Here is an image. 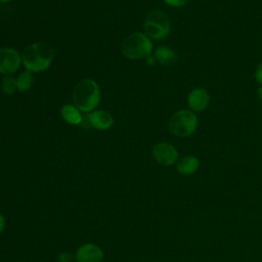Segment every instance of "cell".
Wrapping results in <instances>:
<instances>
[{"label": "cell", "instance_id": "8fae6325", "mask_svg": "<svg viewBox=\"0 0 262 262\" xmlns=\"http://www.w3.org/2000/svg\"><path fill=\"white\" fill-rule=\"evenodd\" d=\"M199 165H200V162L195 157L186 156V157L181 158L178 161V163L176 165V168H177V171L180 174L190 175V174H193L198 170Z\"/></svg>", "mask_w": 262, "mask_h": 262}, {"label": "cell", "instance_id": "9c48e42d", "mask_svg": "<svg viewBox=\"0 0 262 262\" xmlns=\"http://www.w3.org/2000/svg\"><path fill=\"white\" fill-rule=\"evenodd\" d=\"M210 96L204 88H195L188 94L187 103L193 112H202L209 104Z\"/></svg>", "mask_w": 262, "mask_h": 262}, {"label": "cell", "instance_id": "ba28073f", "mask_svg": "<svg viewBox=\"0 0 262 262\" xmlns=\"http://www.w3.org/2000/svg\"><path fill=\"white\" fill-rule=\"evenodd\" d=\"M74 257L77 262H101L104 253L98 246L88 243L79 247Z\"/></svg>", "mask_w": 262, "mask_h": 262}, {"label": "cell", "instance_id": "8992f818", "mask_svg": "<svg viewBox=\"0 0 262 262\" xmlns=\"http://www.w3.org/2000/svg\"><path fill=\"white\" fill-rule=\"evenodd\" d=\"M20 66L19 53L10 47L0 49V73L10 75L15 73Z\"/></svg>", "mask_w": 262, "mask_h": 262}, {"label": "cell", "instance_id": "5bb4252c", "mask_svg": "<svg viewBox=\"0 0 262 262\" xmlns=\"http://www.w3.org/2000/svg\"><path fill=\"white\" fill-rule=\"evenodd\" d=\"M32 83H33V76H32L31 72L30 71L23 72L18 75V77L16 79L17 90L24 92L32 86Z\"/></svg>", "mask_w": 262, "mask_h": 262}, {"label": "cell", "instance_id": "4fadbf2b", "mask_svg": "<svg viewBox=\"0 0 262 262\" xmlns=\"http://www.w3.org/2000/svg\"><path fill=\"white\" fill-rule=\"evenodd\" d=\"M61 116L63 118V120L72 125H78L81 124L83 119L82 116L80 114V112L78 111V108L72 104H66L61 107Z\"/></svg>", "mask_w": 262, "mask_h": 262}, {"label": "cell", "instance_id": "9a60e30c", "mask_svg": "<svg viewBox=\"0 0 262 262\" xmlns=\"http://www.w3.org/2000/svg\"><path fill=\"white\" fill-rule=\"evenodd\" d=\"M2 89L3 91L7 94V95H11L15 92V90L17 89L16 86V80L11 77V76H7L3 79L2 81Z\"/></svg>", "mask_w": 262, "mask_h": 262}, {"label": "cell", "instance_id": "30bf717a", "mask_svg": "<svg viewBox=\"0 0 262 262\" xmlns=\"http://www.w3.org/2000/svg\"><path fill=\"white\" fill-rule=\"evenodd\" d=\"M88 123L98 130H107L114 124L113 116L105 111H94L87 116Z\"/></svg>", "mask_w": 262, "mask_h": 262}, {"label": "cell", "instance_id": "7c38bea8", "mask_svg": "<svg viewBox=\"0 0 262 262\" xmlns=\"http://www.w3.org/2000/svg\"><path fill=\"white\" fill-rule=\"evenodd\" d=\"M155 58L160 63L168 66V64H172L176 61L177 55H176L175 51L172 50L171 48L161 46L155 50Z\"/></svg>", "mask_w": 262, "mask_h": 262}, {"label": "cell", "instance_id": "ac0fdd59", "mask_svg": "<svg viewBox=\"0 0 262 262\" xmlns=\"http://www.w3.org/2000/svg\"><path fill=\"white\" fill-rule=\"evenodd\" d=\"M73 259L71 253H61L58 256V262H71Z\"/></svg>", "mask_w": 262, "mask_h": 262}, {"label": "cell", "instance_id": "e0dca14e", "mask_svg": "<svg viewBox=\"0 0 262 262\" xmlns=\"http://www.w3.org/2000/svg\"><path fill=\"white\" fill-rule=\"evenodd\" d=\"M255 78L259 84L262 85V61L257 66L255 71Z\"/></svg>", "mask_w": 262, "mask_h": 262}, {"label": "cell", "instance_id": "d6986e66", "mask_svg": "<svg viewBox=\"0 0 262 262\" xmlns=\"http://www.w3.org/2000/svg\"><path fill=\"white\" fill-rule=\"evenodd\" d=\"M5 227V217L0 213V233L4 230Z\"/></svg>", "mask_w": 262, "mask_h": 262}, {"label": "cell", "instance_id": "3957f363", "mask_svg": "<svg viewBox=\"0 0 262 262\" xmlns=\"http://www.w3.org/2000/svg\"><path fill=\"white\" fill-rule=\"evenodd\" d=\"M152 43L150 39L142 33H133L128 36L122 44V53L131 59L144 58L150 55Z\"/></svg>", "mask_w": 262, "mask_h": 262}, {"label": "cell", "instance_id": "7a4b0ae2", "mask_svg": "<svg viewBox=\"0 0 262 262\" xmlns=\"http://www.w3.org/2000/svg\"><path fill=\"white\" fill-rule=\"evenodd\" d=\"M73 100L77 107L83 112L94 110L100 101L98 84L91 79L81 80L74 88Z\"/></svg>", "mask_w": 262, "mask_h": 262}, {"label": "cell", "instance_id": "2e32d148", "mask_svg": "<svg viewBox=\"0 0 262 262\" xmlns=\"http://www.w3.org/2000/svg\"><path fill=\"white\" fill-rule=\"evenodd\" d=\"M168 5L170 6H173V7H180V6H183L185 5L188 0H164Z\"/></svg>", "mask_w": 262, "mask_h": 262}, {"label": "cell", "instance_id": "6da1fadb", "mask_svg": "<svg viewBox=\"0 0 262 262\" xmlns=\"http://www.w3.org/2000/svg\"><path fill=\"white\" fill-rule=\"evenodd\" d=\"M54 57V49L47 43L36 42L21 52V61L30 72H43L49 68Z\"/></svg>", "mask_w": 262, "mask_h": 262}, {"label": "cell", "instance_id": "ffe728a7", "mask_svg": "<svg viewBox=\"0 0 262 262\" xmlns=\"http://www.w3.org/2000/svg\"><path fill=\"white\" fill-rule=\"evenodd\" d=\"M155 62H156V58L155 57H152V56H147V63L149 64V66H152V64H155Z\"/></svg>", "mask_w": 262, "mask_h": 262}, {"label": "cell", "instance_id": "52a82bcc", "mask_svg": "<svg viewBox=\"0 0 262 262\" xmlns=\"http://www.w3.org/2000/svg\"><path fill=\"white\" fill-rule=\"evenodd\" d=\"M154 159L163 166H171L178 159L177 149L170 143L160 142L152 148Z\"/></svg>", "mask_w": 262, "mask_h": 262}, {"label": "cell", "instance_id": "5b68a950", "mask_svg": "<svg viewBox=\"0 0 262 262\" xmlns=\"http://www.w3.org/2000/svg\"><path fill=\"white\" fill-rule=\"evenodd\" d=\"M143 29L148 37L156 40L164 39L169 35L171 29L169 17L161 10H154L145 17Z\"/></svg>", "mask_w": 262, "mask_h": 262}, {"label": "cell", "instance_id": "44dd1931", "mask_svg": "<svg viewBox=\"0 0 262 262\" xmlns=\"http://www.w3.org/2000/svg\"><path fill=\"white\" fill-rule=\"evenodd\" d=\"M257 93H258V96L260 97V99L262 100V87H259V88L257 89Z\"/></svg>", "mask_w": 262, "mask_h": 262}, {"label": "cell", "instance_id": "7402d4cb", "mask_svg": "<svg viewBox=\"0 0 262 262\" xmlns=\"http://www.w3.org/2000/svg\"><path fill=\"white\" fill-rule=\"evenodd\" d=\"M8 1H11V0H0V2H8Z\"/></svg>", "mask_w": 262, "mask_h": 262}, {"label": "cell", "instance_id": "277c9868", "mask_svg": "<svg viewBox=\"0 0 262 262\" xmlns=\"http://www.w3.org/2000/svg\"><path fill=\"white\" fill-rule=\"evenodd\" d=\"M198 127L196 115L188 110H181L175 113L169 121L170 131L179 137L191 135Z\"/></svg>", "mask_w": 262, "mask_h": 262}]
</instances>
